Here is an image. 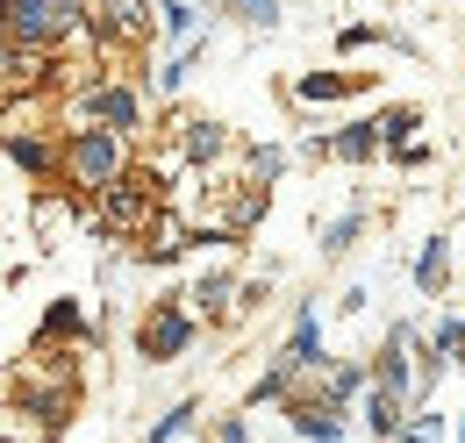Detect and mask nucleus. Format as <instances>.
Instances as JSON below:
<instances>
[{"instance_id":"nucleus-1","label":"nucleus","mask_w":465,"mask_h":443,"mask_svg":"<svg viewBox=\"0 0 465 443\" xmlns=\"http://www.w3.org/2000/svg\"><path fill=\"white\" fill-rule=\"evenodd\" d=\"M165 208H173V179L151 165V158H136V172H129L122 186H108L101 201H79V222H86L101 243H136Z\"/></svg>"},{"instance_id":"nucleus-2","label":"nucleus","mask_w":465,"mask_h":443,"mask_svg":"<svg viewBox=\"0 0 465 443\" xmlns=\"http://www.w3.org/2000/svg\"><path fill=\"white\" fill-rule=\"evenodd\" d=\"M136 172V143L108 122H64V193L72 201H101Z\"/></svg>"},{"instance_id":"nucleus-3","label":"nucleus","mask_w":465,"mask_h":443,"mask_svg":"<svg viewBox=\"0 0 465 443\" xmlns=\"http://www.w3.org/2000/svg\"><path fill=\"white\" fill-rule=\"evenodd\" d=\"M72 122H108L129 143H151L158 136V94L129 72H86L72 94Z\"/></svg>"},{"instance_id":"nucleus-4","label":"nucleus","mask_w":465,"mask_h":443,"mask_svg":"<svg viewBox=\"0 0 465 443\" xmlns=\"http://www.w3.org/2000/svg\"><path fill=\"white\" fill-rule=\"evenodd\" d=\"M201 336H208V322L186 308V293H151V300L136 308V322H129V350L158 372V365L193 358V350H201Z\"/></svg>"},{"instance_id":"nucleus-5","label":"nucleus","mask_w":465,"mask_h":443,"mask_svg":"<svg viewBox=\"0 0 465 443\" xmlns=\"http://www.w3.org/2000/svg\"><path fill=\"white\" fill-rule=\"evenodd\" d=\"M7 165L36 193H64V129H29V114L7 122Z\"/></svg>"},{"instance_id":"nucleus-6","label":"nucleus","mask_w":465,"mask_h":443,"mask_svg":"<svg viewBox=\"0 0 465 443\" xmlns=\"http://www.w3.org/2000/svg\"><path fill=\"white\" fill-rule=\"evenodd\" d=\"M101 57H129L143 44H158V0H94V36Z\"/></svg>"},{"instance_id":"nucleus-7","label":"nucleus","mask_w":465,"mask_h":443,"mask_svg":"<svg viewBox=\"0 0 465 443\" xmlns=\"http://www.w3.org/2000/svg\"><path fill=\"white\" fill-rule=\"evenodd\" d=\"M301 158L308 165H380L387 158V136H380L372 114H358V122H337V129H308L301 136Z\"/></svg>"},{"instance_id":"nucleus-8","label":"nucleus","mask_w":465,"mask_h":443,"mask_svg":"<svg viewBox=\"0 0 465 443\" xmlns=\"http://www.w3.org/2000/svg\"><path fill=\"white\" fill-rule=\"evenodd\" d=\"M280 415H287V429H293L301 443H351V429H358V408L330 400V393L315 387V379H308V387L293 393V400L280 408Z\"/></svg>"},{"instance_id":"nucleus-9","label":"nucleus","mask_w":465,"mask_h":443,"mask_svg":"<svg viewBox=\"0 0 465 443\" xmlns=\"http://www.w3.org/2000/svg\"><path fill=\"white\" fill-rule=\"evenodd\" d=\"M179 293H186V308H193L208 330H236V322H243V272H236V265H201Z\"/></svg>"},{"instance_id":"nucleus-10","label":"nucleus","mask_w":465,"mask_h":443,"mask_svg":"<svg viewBox=\"0 0 465 443\" xmlns=\"http://www.w3.org/2000/svg\"><path fill=\"white\" fill-rule=\"evenodd\" d=\"M372 379L394 393H422V322H387L380 350H372Z\"/></svg>"},{"instance_id":"nucleus-11","label":"nucleus","mask_w":465,"mask_h":443,"mask_svg":"<svg viewBox=\"0 0 465 443\" xmlns=\"http://www.w3.org/2000/svg\"><path fill=\"white\" fill-rule=\"evenodd\" d=\"M280 365H293L301 379H322L330 372V336H322V293L315 300H293V330H287V343L272 350Z\"/></svg>"},{"instance_id":"nucleus-12","label":"nucleus","mask_w":465,"mask_h":443,"mask_svg":"<svg viewBox=\"0 0 465 443\" xmlns=\"http://www.w3.org/2000/svg\"><path fill=\"white\" fill-rule=\"evenodd\" d=\"M372 86V72H351V64H315V72H293L287 79V108H301V114H315V108H344V101H358Z\"/></svg>"},{"instance_id":"nucleus-13","label":"nucleus","mask_w":465,"mask_h":443,"mask_svg":"<svg viewBox=\"0 0 465 443\" xmlns=\"http://www.w3.org/2000/svg\"><path fill=\"white\" fill-rule=\"evenodd\" d=\"M29 343H44V350H94L101 343V322H94V308L79 300V293H58L44 315H36V336Z\"/></svg>"},{"instance_id":"nucleus-14","label":"nucleus","mask_w":465,"mask_h":443,"mask_svg":"<svg viewBox=\"0 0 465 443\" xmlns=\"http://www.w3.org/2000/svg\"><path fill=\"white\" fill-rule=\"evenodd\" d=\"M64 79V51L58 44H15L7 36V101H29V86Z\"/></svg>"},{"instance_id":"nucleus-15","label":"nucleus","mask_w":465,"mask_h":443,"mask_svg":"<svg viewBox=\"0 0 465 443\" xmlns=\"http://www.w3.org/2000/svg\"><path fill=\"white\" fill-rule=\"evenodd\" d=\"M408 415H415V400L408 393H394V387H365V400H358V429L372 443H401V429H408Z\"/></svg>"},{"instance_id":"nucleus-16","label":"nucleus","mask_w":465,"mask_h":443,"mask_svg":"<svg viewBox=\"0 0 465 443\" xmlns=\"http://www.w3.org/2000/svg\"><path fill=\"white\" fill-rule=\"evenodd\" d=\"M208 51H215V44H208V36H193V44H179V51L165 57V64H158V72H143V86H151V94H158V101H165V108H173L179 94H186V79H193V72H201V64H208Z\"/></svg>"},{"instance_id":"nucleus-17","label":"nucleus","mask_w":465,"mask_h":443,"mask_svg":"<svg viewBox=\"0 0 465 443\" xmlns=\"http://www.w3.org/2000/svg\"><path fill=\"white\" fill-rule=\"evenodd\" d=\"M408 279H415V293H422L430 308L451 293V236H444V229H437V236H422V251H415Z\"/></svg>"},{"instance_id":"nucleus-18","label":"nucleus","mask_w":465,"mask_h":443,"mask_svg":"<svg viewBox=\"0 0 465 443\" xmlns=\"http://www.w3.org/2000/svg\"><path fill=\"white\" fill-rule=\"evenodd\" d=\"M358 51H401V57H422V44L415 36H401V29H387V22H344L337 29V57H358Z\"/></svg>"},{"instance_id":"nucleus-19","label":"nucleus","mask_w":465,"mask_h":443,"mask_svg":"<svg viewBox=\"0 0 465 443\" xmlns=\"http://www.w3.org/2000/svg\"><path fill=\"white\" fill-rule=\"evenodd\" d=\"M365 229H372V201H351V208H337L330 222H315V251H322V258H344L351 243H365Z\"/></svg>"},{"instance_id":"nucleus-20","label":"nucleus","mask_w":465,"mask_h":443,"mask_svg":"<svg viewBox=\"0 0 465 443\" xmlns=\"http://www.w3.org/2000/svg\"><path fill=\"white\" fill-rule=\"evenodd\" d=\"M193 36H208V7L201 0H158V44H193Z\"/></svg>"},{"instance_id":"nucleus-21","label":"nucleus","mask_w":465,"mask_h":443,"mask_svg":"<svg viewBox=\"0 0 465 443\" xmlns=\"http://www.w3.org/2000/svg\"><path fill=\"white\" fill-rule=\"evenodd\" d=\"M315 387L330 393V400H344V408H358L365 387H372V358H330V372H322Z\"/></svg>"},{"instance_id":"nucleus-22","label":"nucleus","mask_w":465,"mask_h":443,"mask_svg":"<svg viewBox=\"0 0 465 443\" xmlns=\"http://www.w3.org/2000/svg\"><path fill=\"white\" fill-rule=\"evenodd\" d=\"M193 429H201V393H179V400L158 408V422L143 429V443H179V437H193Z\"/></svg>"},{"instance_id":"nucleus-23","label":"nucleus","mask_w":465,"mask_h":443,"mask_svg":"<svg viewBox=\"0 0 465 443\" xmlns=\"http://www.w3.org/2000/svg\"><path fill=\"white\" fill-rule=\"evenodd\" d=\"M372 122H380V136H387V151H394V143H415V136H422L430 114H422V101H380Z\"/></svg>"},{"instance_id":"nucleus-24","label":"nucleus","mask_w":465,"mask_h":443,"mask_svg":"<svg viewBox=\"0 0 465 443\" xmlns=\"http://www.w3.org/2000/svg\"><path fill=\"white\" fill-rule=\"evenodd\" d=\"M287 165H293V151H287V143H243V172H251L258 186H272V179H280Z\"/></svg>"},{"instance_id":"nucleus-25","label":"nucleus","mask_w":465,"mask_h":443,"mask_svg":"<svg viewBox=\"0 0 465 443\" xmlns=\"http://www.w3.org/2000/svg\"><path fill=\"white\" fill-rule=\"evenodd\" d=\"M223 15L243 22V29H265V36L280 29V0H223Z\"/></svg>"},{"instance_id":"nucleus-26","label":"nucleus","mask_w":465,"mask_h":443,"mask_svg":"<svg viewBox=\"0 0 465 443\" xmlns=\"http://www.w3.org/2000/svg\"><path fill=\"white\" fill-rule=\"evenodd\" d=\"M387 165H394V172H430V165H437V143H422V136H415V143H394Z\"/></svg>"},{"instance_id":"nucleus-27","label":"nucleus","mask_w":465,"mask_h":443,"mask_svg":"<svg viewBox=\"0 0 465 443\" xmlns=\"http://www.w3.org/2000/svg\"><path fill=\"white\" fill-rule=\"evenodd\" d=\"M208 443H251V408H230L208 422Z\"/></svg>"},{"instance_id":"nucleus-28","label":"nucleus","mask_w":465,"mask_h":443,"mask_svg":"<svg viewBox=\"0 0 465 443\" xmlns=\"http://www.w3.org/2000/svg\"><path fill=\"white\" fill-rule=\"evenodd\" d=\"M365 300H372V293H365V279H351L344 293H337V315H365Z\"/></svg>"},{"instance_id":"nucleus-29","label":"nucleus","mask_w":465,"mask_h":443,"mask_svg":"<svg viewBox=\"0 0 465 443\" xmlns=\"http://www.w3.org/2000/svg\"><path fill=\"white\" fill-rule=\"evenodd\" d=\"M459 443H465V408H459Z\"/></svg>"},{"instance_id":"nucleus-30","label":"nucleus","mask_w":465,"mask_h":443,"mask_svg":"<svg viewBox=\"0 0 465 443\" xmlns=\"http://www.w3.org/2000/svg\"><path fill=\"white\" fill-rule=\"evenodd\" d=\"M459 379H465V358H459Z\"/></svg>"}]
</instances>
